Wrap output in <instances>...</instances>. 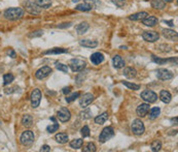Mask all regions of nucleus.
<instances>
[{"mask_svg":"<svg viewBox=\"0 0 178 152\" xmlns=\"http://www.w3.org/2000/svg\"><path fill=\"white\" fill-rule=\"evenodd\" d=\"M163 35L166 40H169V41H177V37H178V34L175 30H172V29H163Z\"/></svg>","mask_w":178,"mask_h":152,"instance_id":"2eb2a0df","label":"nucleus"},{"mask_svg":"<svg viewBox=\"0 0 178 152\" xmlns=\"http://www.w3.org/2000/svg\"><path fill=\"white\" fill-rule=\"evenodd\" d=\"M124 76L128 79H134L137 76V70L133 68H126L124 69Z\"/></svg>","mask_w":178,"mask_h":152,"instance_id":"412c9836","label":"nucleus"},{"mask_svg":"<svg viewBox=\"0 0 178 152\" xmlns=\"http://www.w3.org/2000/svg\"><path fill=\"white\" fill-rule=\"evenodd\" d=\"M58 129H59V123L56 122V121H55L54 124L48 125V126L47 127V132L49 133H56Z\"/></svg>","mask_w":178,"mask_h":152,"instance_id":"4c0bfd02","label":"nucleus"},{"mask_svg":"<svg viewBox=\"0 0 178 152\" xmlns=\"http://www.w3.org/2000/svg\"><path fill=\"white\" fill-rule=\"evenodd\" d=\"M151 6L155 9H159L162 10L166 8V2L164 0H151Z\"/></svg>","mask_w":178,"mask_h":152,"instance_id":"5701e85b","label":"nucleus"},{"mask_svg":"<svg viewBox=\"0 0 178 152\" xmlns=\"http://www.w3.org/2000/svg\"><path fill=\"white\" fill-rule=\"evenodd\" d=\"M148 111H149V104H147V102L139 105L136 109V113L139 117H144V116H146Z\"/></svg>","mask_w":178,"mask_h":152,"instance_id":"4468645a","label":"nucleus"},{"mask_svg":"<svg viewBox=\"0 0 178 152\" xmlns=\"http://www.w3.org/2000/svg\"><path fill=\"white\" fill-rule=\"evenodd\" d=\"M56 141L58 142L59 144H65L68 142V135L65 133H57L56 137H55Z\"/></svg>","mask_w":178,"mask_h":152,"instance_id":"bb28decb","label":"nucleus"},{"mask_svg":"<svg viewBox=\"0 0 178 152\" xmlns=\"http://www.w3.org/2000/svg\"><path fill=\"white\" fill-rule=\"evenodd\" d=\"M147 16H148V14L146 12H140V13L134 14V15H131L129 17V20H131V21H142Z\"/></svg>","mask_w":178,"mask_h":152,"instance_id":"4be33fe9","label":"nucleus"},{"mask_svg":"<svg viewBox=\"0 0 178 152\" xmlns=\"http://www.w3.org/2000/svg\"><path fill=\"white\" fill-rule=\"evenodd\" d=\"M161 148H162V143H161V141L155 140V141H154V142L151 143V150L154 151V152L160 151V150H161Z\"/></svg>","mask_w":178,"mask_h":152,"instance_id":"c9c22d12","label":"nucleus"},{"mask_svg":"<svg viewBox=\"0 0 178 152\" xmlns=\"http://www.w3.org/2000/svg\"><path fill=\"white\" fill-rule=\"evenodd\" d=\"M131 130L134 135L141 136L142 133L145 132V126L140 119H135V120H133V122H132V124H131Z\"/></svg>","mask_w":178,"mask_h":152,"instance_id":"20e7f679","label":"nucleus"},{"mask_svg":"<svg viewBox=\"0 0 178 152\" xmlns=\"http://www.w3.org/2000/svg\"><path fill=\"white\" fill-rule=\"evenodd\" d=\"M113 137H114V130H113L112 127L107 126L105 128H103V130L101 132L100 136H99V142L103 144L107 142L108 140H110Z\"/></svg>","mask_w":178,"mask_h":152,"instance_id":"423d86ee","label":"nucleus"},{"mask_svg":"<svg viewBox=\"0 0 178 152\" xmlns=\"http://www.w3.org/2000/svg\"><path fill=\"white\" fill-rule=\"evenodd\" d=\"M92 8H93L87 2H84V3H81V4H78L75 6V9L79 10V12H89V10H91Z\"/></svg>","mask_w":178,"mask_h":152,"instance_id":"2f4dec72","label":"nucleus"},{"mask_svg":"<svg viewBox=\"0 0 178 152\" xmlns=\"http://www.w3.org/2000/svg\"><path fill=\"white\" fill-rule=\"evenodd\" d=\"M112 63H113V66H114V68H117V69L123 68H125V65H126L125 60L123 59V57H120V55H115L114 57H113Z\"/></svg>","mask_w":178,"mask_h":152,"instance_id":"f3484780","label":"nucleus"},{"mask_svg":"<svg viewBox=\"0 0 178 152\" xmlns=\"http://www.w3.org/2000/svg\"><path fill=\"white\" fill-rule=\"evenodd\" d=\"M107 119H108V113L104 112V113H102L101 115H99V116H97V117L95 118V123H96V124L102 125V124H104L106 121H107Z\"/></svg>","mask_w":178,"mask_h":152,"instance_id":"b1692460","label":"nucleus"},{"mask_svg":"<svg viewBox=\"0 0 178 152\" xmlns=\"http://www.w3.org/2000/svg\"><path fill=\"white\" fill-rule=\"evenodd\" d=\"M31 106L32 108H37L40 105V100H41V91L38 89V88H35V89L31 92Z\"/></svg>","mask_w":178,"mask_h":152,"instance_id":"6e6552de","label":"nucleus"},{"mask_svg":"<svg viewBox=\"0 0 178 152\" xmlns=\"http://www.w3.org/2000/svg\"><path fill=\"white\" fill-rule=\"evenodd\" d=\"M160 98H161V100L163 102H165V104H169L171 100H172V95H171L169 91L162 90L161 92H160Z\"/></svg>","mask_w":178,"mask_h":152,"instance_id":"aec40b11","label":"nucleus"},{"mask_svg":"<svg viewBox=\"0 0 178 152\" xmlns=\"http://www.w3.org/2000/svg\"><path fill=\"white\" fill-rule=\"evenodd\" d=\"M79 45L83 46L84 48H96L98 46V42L96 41H92V40H80L79 41Z\"/></svg>","mask_w":178,"mask_h":152,"instance_id":"6ab92c4d","label":"nucleus"},{"mask_svg":"<svg viewBox=\"0 0 178 152\" xmlns=\"http://www.w3.org/2000/svg\"><path fill=\"white\" fill-rule=\"evenodd\" d=\"M68 50L67 49H64V48H54L52 50H48V51H45L44 54L45 55H48V54H63V53H67Z\"/></svg>","mask_w":178,"mask_h":152,"instance_id":"7c9ffc66","label":"nucleus"},{"mask_svg":"<svg viewBox=\"0 0 178 152\" xmlns=\"http://www.w3.org/2000/svg\"><path fill=\"white\" fill-rule=\"evenodd\" d=\"M80 115H81V117H83L84 119H89V118L92 117V112L90 110H85L84 112H81Z\"/></svg>","mask_w":178,"mask_h":152,"instance_id":"37998d69","label":"nucleus"},{"mask_svg":"<svg viewBox=\"0 0 178 152\" xmlns=\"http://www.w3.org/2000/svg\"><path fill=\"white\" fill-rule=\"evenodd\" d=\"M122 83H123L126 87L130 88V89H132V90H139V89H140V86H139V85H137V84L127 82V81H122Z\"/></svg>","mask_w":178,"mask_h":152,"instance_id":"f704fd0d","label":"nucleus"},{"mask_svg":"<svg viewBox=\"0 0 178 152\" xmlns=\"http://www.w3.org/2000/svg\"><path fill=\"white\" fill-rule=\"evenodd\" d=\"M35 140V136L32 130H26V132H24L22 135H21V138H20V142L21 144L23 145V146H26V147H29L31 146L32 144H33Z\"/></svg>","mask_w":178,"mask_h":152,"instance_id":"f03ea898","label":"nucleus"},{"mask_svg":"<svg viewBox=\"0 0 178 152\" xmlns=\"http://www.w3.org/2000/svg\"><path fill=\"white\" fill-rule=\"evenodd\" d=\"M70 26H72V23H63L62 25H58V28H69Z\"/></svg>","mask_w":178,"mask_h":152,"instance_id":"8fccbe9b","label":"nucleus"},{"mask_svg":"<svg viewBox=\"0 0 178 152\" xmlns=\"http://www.w3.org/2000/svg\"><path fill=\"white\" fill-rule=\"evenodd\" d=\"M142 37L145 41L148 42H155L156 41H159L160 38V34L156 32V31H144L142 33Z\"/></svg>","mask_w":178,"mask_h":152,"instance_id":"9b49d317","label":"nucleus"},{"mask_svg":"<svg viewBox=\"0 0 178 152\" xmlns=\"http://www.w3.org/2000/svg\"><path fill=\"white\" fill-rule=\"evenodd\" d=\"M62 92H63L64 94H69V93L71 92V87H70V86H68V87H64V88H63V90H62Z\"/></svg>","mask_w":178,"mask_h":152,"instance_id":"3c124183","label":"nucleus"},{"mask_svg":"<svg viewBox=\"0 0 178 152\" xmlns=\"http://www.w3.org/2000/svg\"><path fill=\"white\" fill-rule=\"evenodd\" d=\"M80 133H81V136H83L84 138H87V137L90 136V128H89V126L84 125L83 128H81Z\"/></svg>","mask_w":178,"mask_h":152,"instance_id":"79ce46f5","label":"nucleus"},{"mask_svg":"<svg viewBox=\"0 0 178 152\" xmlns=\"http://www.w3.org/2000/svg\"><path fill=\"white\" fill-rule=\"evenodd\" d=\"M148 112H149V119L155 120V119H156L159 117L160 114H161V109L158 108V107H155Z\"/></svg>","mask_w":178,"mask_h":152,"instance_id":"c756f323","label":"nucleus"},{"mask_svg":"<svg viewBox=\"0 0 178 152\" xmlns=\"http://www.w3.org/2000/svg\"><path fill=\"white\" fill-rule=\"evenodd\" d=\"M83 144H84V140L75 139L70 142V147L73 148V149H79V148H81V146H83Z\"/></svg>","mask_w":178,"mask_h":152,"instance_id":"473e14b6","label":"nucleus"},{"mask_svg":"<svg viewBox=\"0 0 178 152\" xmlns=\"http://www.w3.org/2000/svg\"><path fill=\"white\" fill-rule=\"evenodd\" d=\"M52 72H53V69L49 68V66H42V68H40L36 73H35V77H36V79H38V80H43L51 75Z\"/></svg>","mask_w":178,"mask_h":152,"instance_id":"9d476101","label":"nucleus"},{"mask_svg":"<svg viewBox=\"0 0 178 152\" xmlns=\"http://www.w3.org/2000/svg\"><path fill=\"white\" fill-rule=\"evenodd\" d=\"M141 98L147 104H152L158 100V94L152 90H144L143 92H141Z\"/></svg>","mask_w":178,"mask_h":152,"instance_id":"0eeeda50","label":"nucleus"},{"mask_svg":"<svg viewBox=\"0 0 178 152\" xmlns=\"http://www.w3.org/2000/svg\"><path fill=\"white\" fill-rule=\"evenodd\" d=\"M159 22V20H158V18H155V17H152V16H147L145 19L142 20V23L144 24L145 26H149V27H154L155 26L156 24H158Z\"/></svg>","mask_w":178,"mask_h":152,"instance_id":"a211bd4d","label":"nucleus"},{"mask_svg":"<svg viewBox=\"0 0 178 152\" xmlns=\"http://www.w3.org/2000/svg\"><path fill=\"white\" fill-rule=\"evenodd\" d=\"M152 57V61L155 62V63H158L159 65H162L164 64V63H166V62H175V64L177 63V59L176 58H172V59H162V58H159V57H155V55H152L151 56Z\"/></svg>","mask_w":178,"mask_h":152,"instance_id":"a878e982","label":"nucleus"},{"mask_svg":"<svg viewBox=\"0 0 178 152\" xmlns=\"http://www.w3.org/2000/svg\"><path fill=\"white\" fill-rule=\"evenodd\" d=\"M95 96L92 93H85L83 95V97L79 100V105L81 108H87L88 106H90L92 102L94 101Z\"/></svg>","mask_w":178,"mask_h":152,"instance_id":"ddd939ff","label":"nucleus"},{"mask_svg":"<svg viewBox=\"0 0 178 152\" xmlns=\"http://www.w3.org/2000/svg\"><path fill=\"white\" fill-rule=\"evenodd\" d=\"M22 124L25 127H31L33 124V117L31 115H24L22 118Z\"/></svg>","mask_w":178,"mask_h":152,"instance_id":"cd10ccee","label":"nucleus"},{"mask_svg":"<svg viewBox=\"0 0 178 152\" xmlns=\"http://www.w3.org/2000/svg\"><path fill=\"white\" fill-rule=\"evenodd\" d=\"M90 59H91V62L93 63V64L98 65V64H100V63H102L103 61H104V55L100 52H96V53H94V54L91 55Z\"/></svg>","mask_w":178,"mask_h":152,"instance_id":"dca6fc26","label":"nucleus"},{"mask_svg":"<svg viewBox=\"0 0 178 152\" xmlns=\"http://www.w3.org/2000/svg\"><path fill=\"white\" fill-rule=\"evenodd\" d=\"M84 1L89 3V4H90L93 8H100V6H101L100 0H84Z\"/></svg>","mask_w":178,"mask_h":152,"instance_id":"e433bc0d","label":"nucleus"},{"mask_svg":"<svg viewBox=\"0 0 178 152\" xmlns=\"http://www.w3.org/2000/svg\"><path fill=\"white\" fill-rule=\"evenodd\" d=\"M156 77H158V79L162 80V81H167V80L172 79L174 77V73L172 72H170L169 69L159 68L156 70Z\"/></svg>","mask_w":178,"mask_h":152,"instance_id":"1a4fd4ad","label":"nucleus"},{"mask_svg":"<svg viewBox=\"0 0 178 152\" xmlns=\"http://www.w3.org/2000/svg\"><path fill=\"white\" fill-rule=\"evenodd\" d=\"M172 122H174L173 124H177V117H175L174 119H172Z\"/></svg>","mask_w":178,"mask_h":152,"instance_id":"864d4df0","label":"nucleus"},{"mask_svg":"<svg viewBox=\"0 0 178 152\" xmlns=\"http://www.w3.org/2000/svg\"><path fill=\"white\" fill-rule=\"evenodd\" d=\"M42 34H43V31H41V30L33 31V32L29 34V37H37V36H41Z\"/></svg>","mask_w":178,"mask_h":152,"instance_id":"a18cd8bd","label":"nucleus"},{"mask_svg":"<svg viewBox=\"0 0 178 152\" xmlns=\"http://www.w3.org/2000/svg\"><path fill=\"white\" fill-rule=\"evenodd\" d=\"M78 1H79V0H72V2H74V3H75V2H78Z\"/></svg>","mask_w":178,"mask_h":152,"instance_id":"4d7b16f0","label":"nucleus"},{"mask_svg":"<svg viewBox=\"0 0 178 152\" xmlns=\"http://www.w3.org/2000/svg\"><path fill=\"white\" fill-rule=\"evenodd\" d=\"M18 87H10V88H5L4 89V92L6 94H12L15 92V89H17Z\"/></svg>","mask_w":178,"mask_h":152,"instance_id":"49530a36","label":"nucleus"},{"mask_svg":"<svg viewBox=\"0 0 178 152\" xmlns=\"http://www.w3.org/2000/svg\"><path fill=\"white\" fill-rule=\"evenodd\" d=\"M164 1H165V2H168V3H170V2H173L174 0H164Z\"/></svg>","mask_w":178,"mask_h":152,"instance_id":"6e6d98bb","label":"nucleus"},{"mask_svg":"<svg viewBox=\"0 0 178 152\" xmlns=\"http://www.w3.org/2000/svg\"><path fill=\"white\" fill-rule=\"evenodd\" d=\"M25 14V10L21 8H6L4 12H3V16L6 20L9 21H16L19 20L21 18H23Z\"/></svg>","mask_w":178,"mask_h":152,"instance_id":"f257e3e1","label":"nucleus"},{"mask_svg":"<svg viewBox=\"0 0 178 152\" xmlns=\"http://www.w3.org/2000/svg\"><path fill=\"white\" fill-rule=\"evenodd\" d=\"M35 3L41 8H48L52 6V0H35Z\"/></svg>","mask_w":178,"mask_h":152,"instance_id":"c85d7f7f","label":"nucleus"},{"mask_svg":"<svg viewBox=\"0 0 178 152\" xmlns=\"http://www.w3.org/2000/svg\"><path fill=\"white\" fill-rule=\"evenodd\" d=\"M112 2L117 6V8H123L126 4V1L125 0H112Z\"/></svg>","mask_w":178,"mask_h":152,"instance_id":"c03bdc74","label":"nucleus"},{"mask_svg":"<svg viewBox=\"0 0 178 152\" xmlns=\"http://www.w3.org/2000/svg\"><path fill=\"white\" fill-rule=\"evenodd\" d=\"M8 55L9 56V57H12V58H16V57H17L16 52L13 51V49H9V50L8 51Z\"/></svg>","mask_w":178,"mask_h":152,"instance_id":"de8ad7c7","label":"nucleus"},{"mask_svg":"<svg viewBox=\"0 0 178 152\" xmlns=\"http://www.w3.org/2000/svg\"><path fill=\"white\" fill-rule=\"evenodd\" d=\"M120 49H122V50H127L128 47H126V46H122V47H120Z\"/></svg>","mask_w":178,"mask_h":152,"instance_id":"5fc2aeb1","label":"nucleus"},{"mask_svg":"<svg viewBox=\"0 0 178 152\" xmlns=\"http://www.w3.org/2000/svg\"><path fill=\"white\" fill-rule=\"evenodd\" d=\"M80 96V93L79 92H75V93H72L71 95H68V96H66V101L68 102H72L76 100V98H78Z\"/></svg>","mask_w":178,"mask_h":152,"instance_id":"58836bf2","label":"nucleus"},{"mask_svg":"<svg viewBox=\"0 0 178 152\" xmlns=\"http://www.w3.org/2000/svg\"><path fill=\"white\" fill-rule=\"evenodd\" d=\"M96 150H97V148H96V145L94 143H89L87 146L84 148V152H95Z\"/></svg>","mask_w":178,"mask_h":152,"instance_id":"ea45409f","label":"nucleus"},{"mask_svg":"<svg viewBox=\"0 0 178 152\" xmlns=\"http://www.w3.org/2000/svg\"><path fill=\"white\" fill-rule=\"evenodd\" d=\"M57 117L61 122H67L71 118V113L67 108H61L57 113Z\"/></svg>","mask_w":178,"mask_h":152,"instance_id":"f8f14e48","label":"nucleus"},{"mask_svg":"<svg viewBox=\"0 0 178 152\" xmlns=\"http://www.w3.org/2000/svg\"><path fill=\"white\" fill-rule=\"evenodd\" d=\"M56 68L58 70H61L63 73H68V66L63 64V63H57Z\"/></svg>","mask_w":178,"mask_h":152,"instance_id":"a19ab883","label":"nucleus"},{"mask_svg":"<svg viewBox=\"0 0 178 152\" xmlns=\"http://www.w3.org/2000/svg\"><path fill=\"white\" fill-rule=\"evenodd\" d=\"M89 27H90V25H89V24H88L87 22H83V23L78 24V25L76 26V28H75L77 34L81 35V34L85 33V32H87V31H88Z\"/></svg>","mask_w":178,"mask_h":152,"instance_id":"393cba45","label":"nucleus"},{"mask_svg":"<svg viewBox=\"0 0 178 152\" xmlns=\"http://www.w3.org/2000/svg\"><path fill=\"white\" fill-rule=\"evenodd\" d=\"M165 23H167L170 27H173L174 26V23H173V21H164Z\"/></svg>","mask_w":178,"mask_h":152,"instance_id":"603ef678","label":"nucleus"},{"mask_svg":"<svg viewBox=\"0 0 178 152\" xmlns=\"http://www.w3.org/2000/svg\"><path fill=\"white\" fill-rule=\"evenodd\" d=\"M40 151L41 152H48V151H51V147H49L48 145H43V146L40 148Z\"/></svg>","mask_w":178,"mask_h":152,"instance_id":"09e8293b","label":"nucleus"},{"mask_svg":"<svg viewBox=\"0 0 178 152\" xmlns=\"http://www.w3.org/2000/svg\"><path fill=\"white\" fill-rule=\"evenodd\" d=\"M24 5H25V9H26L29 14H31V15L35 16V15H39V14L41 13L42 8H39L33 0H27V1H25Z\"/></svg>","mask_w":178,"mask_h":152,"instance_id":"39448f33","label":"nucleus"},{"mask_svg":"<svg viewBox=\"0 0 178 152\" xmlns=\"http://www.w3.org/2000/svg\"><path fill=\"white\" fill-rule=\"evenodd\" d=\"M13 80H15V77H13V73H5V75L3 76V85H4V86L9 85Z\"/></svg>","mask_w":178,"mask_h":152,"instance_id":"72a5a7b5","label":"nucleus"},{"mask_svg":"<svg viewBox=\"0 0 178 152\" xmlns=\"http://www.w3.org/2000/svg\"><path fill=\"white\" fill-rule=\"evenodd\" d=\"M85 65H87L85 61H84V60H81V59H78V58L71 59L70 62H69L70 68L74 73L83 72V70L85 68Z\"/></svg>","mask_w":178,"mask_h":152,"instance_id":"7ed1b4c3","label":"nucleus"}]
</instances>
